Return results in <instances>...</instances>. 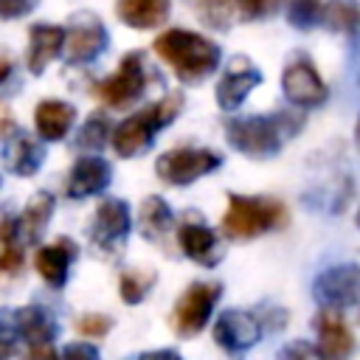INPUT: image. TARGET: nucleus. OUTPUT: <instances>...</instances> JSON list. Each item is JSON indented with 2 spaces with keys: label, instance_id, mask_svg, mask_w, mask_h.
Wrapping results in <instances>:
<instances>
[{
  "label": "nucleus",
  "instance_id": "nucleus-24",
  "mask_svg": "<svg viewBox=\"0 0 360 360\" xmlns=\"http://www.w3.org/2000/svg\"><path fill=\"white\" fill-rule=\"evenodd\" d=\"M321 25L360 42V3L357 0H323Z\"/></svg>",
  "mask_w": 360,
  "mask_h": 360
},
{
  "label": "nucleus",
  "instance_id": "nucleus-14",
  "mask_svg": "<svg viewBox=\"0 0 360 360\" xmlns=\"http://www.w3.org/2000/svg\"><path fill=\"white\" fill-rule=\"evenodd\" d=\"M177 242H180V250H183L191 262H197V264H202V267H214V264H219L222 256H225V248L219 245L217 233L205 225V219H194V214L180 222V228H177Z\"/></svg>",
  "mask_w": 360,
  "mask_h": 360
},
{
  "label": "nucleus",
  "instance_id": "nucleus-35",
  "mask_svg": "<svg viewBox=\"0 0 360 360\" xmlns=\"http://www.w3.org/2000/svg\"><path fill=\"white\" fill-rule=\"evenodd\" d=\"M278 354H281V357H321L318 346H312V343H304V340H295V343L284 346Z\"/></svg>",
  "mask_w": 360,
  "mask_h": 360
},
{
  "label": "nucleus",
  "instance_id": "nucleus-8",
  "mask_svg": "<svg viewBox=\"0 0 360 360\" xmlns=\"http://www.w3.org/2000/svg\"><path fill=\"white\" fill-rule=\"evenodd\" d=\"M281 90H284V98L298 110H315V107L326 104V98H329L326 82L315 70L312 59L304 53H298L287 62V68L281 73Z\"/></svg>",
  "mask_w": 360,
  "mask_h": 360
},
{
  "label": "nucleus",
  "instance_id": "nucleus-1",
  "mask_svg": "<svg viewBox=\"0 0 360 360\" xmlns=\"http://www.w3.org/2000/svg\"><path fill=\"white\" fill-rule=\"evenodd\" d=\"M155 53L186 84H197L208 79L219 68V59H222V51L214 39L194 34V31H183V28L163 31L155 39Z\"/></svg>",
  "mask_w": 360,
  "mask_h": 360
},
{
  "label": "nucleus",
  "instance_id": "nucleus-12",
  "mask_svg": "<svg viewBox=\"0 0 360 360\" xmlns=\"http://www.w3.org/2000/svg\"><path fill=\"white\" fill-rule=\"evenodd\" d=\"M259 338H262V321L242 309H225V312H219V318L214 323L217 346L231 354H242V352L253 349L259 343Z\"/></svg>",
  "mask_w": 360,
  "mask_h": 360
},
{
  "label": "nucleus",
  "instance_id": "nucleus-23",
  "mask_svg": "<svg viewBox=\"0 0 360 360\" xmlns=\"http://www.w3.org/2000/svg\"><path fill=\"white\" fill-rule=\"evenodd\" d=\"M53 194L51 191H37L28 202H25V208H22V214H20V219H17V225H20V236L28 242V245H39V239H42V233H45V228H48V219H51V214H53Z\"/></svg>",
  "mask_w": 360,
  "mask_h": 360
},
{
  "label": "nucleus",
  "instance_id": "nucleus-25",
  "mask_svg": "<svg viewBox=\"0 0 360 360\" xmlns=\"http://www.w3.org/2000/svg\"><path fill=\"white\" fill-rule=\"evenodd\" d=\"M172 228H174V214H172V208L166 205V200H163V197H146V200L141 202V208H138V231H141L146 239L158 242V239H163Z\"/></svg>",
  "mask_w": 360,
  "mask_h": 360
},
{
  "label": "nucleus",
  "instance_id": "nucleus-13",
  "mask_svg": "<svg viewBox=\"0 0 360 360\" xmlns=\"http://www.w3.org/2000/svg\"><path fill=\"white\" fill-rule=\"evenodd\" d=\"M262 84V70L253 68L248 59L236 56L231 59V68L222 73V79L217 82V104L225 112H233L242 107V101Z\"/></svg>",
  "mask_w": 360,
  "mask_h": 360
},
{
  "label": "nucleus",
  "instance_id": "nucleus-9",
  "mask_svg": "<svg viewBox=\"0 0 360 360\" xmlns=\"http://www.w3.org/2000/svg\"><path fill=\"white\" fill-rule=\"evenodd\" d=\"M132 231V211L121 197H107L98 202L93 222L87 228V236L93 242V248H98L101 253L112 256L124 248L127 236Z\"/></svg>",
  "mask_w": 360,
  "mask_h": 360
},
{
  "label": "nucleus",
  "instance_id": "nucleus-41",
  "mask_svg": "<svg viewBox=\"0 0 360 360\" xmlns=\"http://www.w3.org/2000/svg\"><path fill=\"white\" fill-rule=\"evenodd\" d=\"M0 183H3V180H0Z\"/></svg>",
  "mask_w": 360,
  "mask_h": 360
},
{
  "label": "nucleus",
  "instance_id": "nucleus-42",
  "mask_svg": "<svg viewBox=\"0 0 360 360\" xmlns=\"http://www.w3.org/2000/svg\"><path fill=\"white\" fill-rule=\"evenodd\" d=\"M357 321H360V318H357Z\"/></svg>",
  "mask_w": 360,
  "mask_h": 360
},
{
  "label": "nucleus",
  "instance_id": "nucleus-15",
  "mask_svg": "<svg viewBox=\"0 0 360 360\" xmlns=\"http://www.w3.org/2000/svg\"><path fill=\"white\" fill-rule=\"evenodd\" d=\"M110 180H112V166L104 158H98L96 152L93 155L87 152L84 158H79L73 163V169L68 174V183H65V194L70 200H84V197H93V194L104 191L110 186Z\"/></svg>",
  "mask_w": 360,
  "mask_h": 360
},
{
  "label": "nucleus",
  "instance_id": "nucleus-16",
  "mask_svg": "<svg viewBox=\"0 0 360 360\" xmlns=\"http://www.w3.org/2000/svg\"><path fill=\"white\" fill-rule=\"evenodd\" d=\"M312 326H315V335H318V352L321 357H329V360H340V357H349L354 352V338L346 326V321L340 318L338 309H323L312 318Z\"/></svg>",
  "mask_w": 360,
  "mask_h": 360
},
{
  "label": "nucleus",
  "instance_id": "nucleus-31",
  "mask_svg": "<svg viewBox=\"0 0 360 360\" xmlns=\"http://www.w3.org/2000/svg\"><path fill=\"white\" fill-rule=\"evenodd\" d=\"M112 329V321L107 315H98V312H90V315H82L76 321V332L82 338H101Z\"/></svg>",
  "mask_w": 360,
  "mask_h": 360
},
{
  "label": "nucleus",
  "instance_id": "nucleus-5",
  "mask_svg": "<svg viewBox=\"0 0 360 360\" xmlns=\"http://www.w3.org/2000/svg\"><path fill=\"white\" fill-rule=\"evenodd\" d=\"M222 295L219 281H194L186 287V292L177 298L172 309V329L180 338H194L197 332L205 329V323L214 315V307Z\"/></svg>",
  "mask_w": 360,
  "mask_h": 360
},
{
  "label": "nucleus",
  "instance_id": "nucleus-19",
  "mask_svg": "<svg viewBox=\"0 0 360 360\" xmlns=\"http://www.w3.org/2000/svg\"><path fill=\"white\" fill-rule=\"evenodd\" d=\"M76 256H79V248H76V242L73 239H68V236H59L53 245H42L39 250H37V270H39V276L51 284V287H65V281H68V273H70V264L76 262Z\"/></svg>",
  "mask_w": 360,
  "mask_h": 360
},
{
  "label": "nucleus",
  "instance_id": "nucleus-33",
  "mask_svg": "<svg viewBox=\"0 0 360 360\" xmlns=\"http://www.w3.org/2000/svg\"><path fill=\"white\" fill-rule=\"evenodd\" d=\"M39 6V0H0V20H17L31 14Z\"/></svg>",
  "mask_w": 360,
  "mask_h": 360
},
{
  "label": "nucleus",
  "instance_id": "nucleus-37",
  "mask_svg": "<svg viewBox=\"0 0 360 360\" xmlns=\"http://www.w3.org/2000/svg\"><path fill=\"white\" fill-rule=\"evenodd\" d=\"M11 68H14V65H11V56H8L6 51H0V84L11 76Z\"/></svg>",
  "mask_w": 360,
  "mask_h": 360
},
{
  "label": "nucleus",
  "instance_id": "nucleus-38",
  "mask_svg": "<svg viewBox=\"0 0 360 360\" xmlns=\"http://www.w3.org/2000/svg\"><path fill=\"white\" fill-rule=\"evenodd\" d=\"M141 357H177V352H143Z\"/></svg>",
  "mask_w": 360,
  "mask_h": 360
},
{
  "label": "nucleus",
  "instance_id": "nucleus-7",
  "mask_svg": "<svg viewBox=\"0 0 360 360\" xmlns=\"http://www.w3.org/2000/svg\"><path fill=\"white\" fill-rule=\"evenodd\" d=\"M222 166V155L214 149H194V146H183V149H169L158 158L155 172L166 186H191L194 180H200L202 174L214 172Z\"/></svg>",
  "mask_w": 360,
  "mask_h": 360
},
{
  "label": "nucleus",
  "instance_id": "nucleus-27",
  "mask_svg": "<svg viewBox=\"0 0 360 360\" xmlns=\"http://www.w3.org/2000/svg\"><path fill=\"white\" fill-rule=\"evenodd\" d=\"M186 3L208 28H217V31H225L236 14L233 0H186Z\"/></svg>",
  "mask_w": 360,
  "mask_h": 360
},
{
  "label": "nucleus",
  "instance_id": "nucleus-18",
  "mask_svg": "<svg viewBox=\"0 0 360 360\" xmlns=\"http://www.w3.org/2000/svg\"><path fill=\"white\" fill-rule=\"evenodd\" d=\"M45 160V149L39 141L28 138L25 132L20 129H11V135H6V143H3V163L11 174H20V177H31L39 172Z\"/></svg>",
  "mask_w": 360,
  "mask_h": 360
},
{
  "label": "nucleus",
  "instance_id": "nucleus-2",
  "mask_svg": "<svg viewBox=\"0 0 360 360\" xmlns=\"http://www.w3.org/2000/svg\"><path fill=\"white\" fill-rule=\"evenodd\" d=\"M301 127H304V115H292V112L248 115V118H231L225 124V138L236 152L264 160L278 155L284 141L292 138Z\"/></svg>",
  "mask_w": 360,
  "mask_h": 360
},
{
  "label": "nucleus",
  "instance_id": "nucleus-22",
  "mask_svg": "<svg viewBox=\"0 0 360 360\" xmlns=\"http://www.w3.org/2000/svg\"><path fill=\"white\" fill-rule=\"evenodd\" d=\"M172 0H115V14L124 25L149 31L169 20Z\"/></svg>",
  "mask_w": 360,
  "mask_h": 360
},
{
  "label": "nucleus",
  "instance_id": "nucleus-11",
  "mask_svg": "<svg viewBox=\"0 0 360 360\" xmlns=\"http://www.w3.org/2000/svg\"><path fill=\"white\" fill-rule=\"evenodd\" d=\"M146 65H143V53L141 51H129L121 56V65L112 76H107L104 82H98L96 96L110 104V107H129L135 98L143 96L146 90Z\"/></svg>",
  "mask_w": 360,
  "mask_h": 360
},
{
  "label": "nucleus",
  "instance_id": "nucleus-39",
  "mask_svg": "<svg viewBox=\"0 0 360 360\" xmlns=\"http://www.w3.org/2000/svg\"><path fill=\"white\" fill-rule=\"evenodd\" d=\"M354 143L360 146V115H357V124H354Z\"/></svg>",
  "mask_w": 360,
  "mask_h": 360
},
{
  "label": "nucleus",
  "instance_id": "nucleus-40",
  "mask_svg": "<svg viewBox=\"0 0 360 360\" xmlns=\"http://www.w3.org/2000/svg\"><path fill=\"white\" fill-rule=\"evenodd\" d=\"M354 225L360 228V208H357V214H354Z\"/></svg>",
  "mask_w": 360,
  "mask_h": 360
},
{
  "label": "nucleus",
  "instance_id": "nucleus-6",
  "mask_svg": "<svg viewBox=\"0 0 360 360\" xmlns=\"http://www.w3.org/2000/svg\"><path fill=\"white\" fill-rule=\"evenodd\" d=\"M110 45V34L104 28V22L90 14V11H76L70 20H68V28H65V59L68 65H90L96 62Z\"/></svg>",
  "mask_w": 360,
  "mask_h": 360
},
{
  "label": "nucleus",
  "instance_id": "nucleus-21",
  "mask_svg": "<svg viewBox=\"0 0 360 360\" xmlns=\"http://www.w3.org/2000/svg\"><path fill=\"white\" fill-rule=\"evenodd\" d=\"M76 121V107L59 98H45L34 110V127L42 141H62Z\"/></svg>",
  "mask_w": 360,
  "mask_h": 360
},
{
  "label": "nucleus",
  "instance_id": "nucleus-4",
  "mask_svg": "<svg viewBox=\"0 0 360 360\" xmlns=\"http://www.w3.org/2000/svg\"><path fill=\"white\" fill-rule=\"evenodd\" d=\"M290 222V211L276 197L262 194H228V211L222 217V233L228 239H256L267 231H281Z\"/></svg>",
  "mask_w": 360,
  "mask_h": 360
},
{
  "label": "nucleus",
  "instance_id": "nucleus-17",
  "mask_svg": "<svg viewBox=\"0 0 360 360\" xmlns=\"http://www.w3.org/2000/svg\"><path fill=\"white\" fill-rule=\"evenodd\" d=\"M11 321L20 332V338L28 343V349L31 346H51L59 338V321L48 307L28 304V307L17 309Z\"/></svg>",
  "mask_w": 360,
  "mask_h": 360
},
{
  "label": "nucleus",
  "instance_id": "nucleus-20",
  "mask_svg": "<svg viewBox=\"0 0 360 360\" xmlns=\"http://www.w3.org/2000/svg\"><path fill=\"white\" fill-rule=\"evenodd\" d=\"M65 48V28L59 25H31V37H28V70L34 76H39Z\"/></svg>",
  "mask_w": 360,
  "mask_h": 360
},
{
  "label": "nucleus",
  "instance_id": "nucleus-32",
  "mask_svg": "<svg viewBox=\"0 0 360 360\" xmlns=\"http://www.w3.org/2000/svg\"><path fill=\"white\" fill-rule=\"evenodd\" d=\"M233 3H236V11L248 20H262L278 8V0H233Z\"/></svg>",
  "mask_w": 360,
  "mask_h": 360
},
{
  "label": "nucleus",
  "instance_id": "nucleus-36",
  "mask_svg": "<svg viewBox=\"0 0 360 360\" xmlns=\"http://www.w3.org/2000/svg\"><path fill=\"white\" fill-rule=\"evenodd\" d=\"M62 354L65 357H87V360H96L98 357V349L90 346V343H70V346H65Z\"/></svg>",
  "mask_w": 360,
  "mask_h": 360
},
{
  "label": "nucleus",
  "instance_id": "nucleus-30",
  "mask_svg": "<svg viewBox=\"0 0 360 360\" xmlns=\"http://www.w3.org/2000/svg\"><path fill=\"white\" fill-rule=\"evenodd\" d=\"M323 0H290L287 6V22L295 31H312L321 22Z\"/></svg>",
  "mask_w": 360,
  "mask_h": 360
},
{
  "label": "nucleus",
  "instance_id": "nucleus-28",
  "mask_svg": "<svg viewBox=\"0 0 360 360\" xmlns=\"http://www.w3.org/2000/svg\"><path fill=\"white\" fill-rule=\"evenodd\" d=\"M110 138H112V124H110V118H107L104 112H96V115H90V118L82 124V129H79V135H76V146L84 149V152H98V149H104V146L110 143Z\"/></svg>",
  "mask_w": 360,
  "mask_h": 360
},
{
  "label": "nucleus",
  "instance_id": "nucleus-3",
  "mask_svg": "<svg viewBox=\"0 0 360 360\" xmlns=\"http://www.w3.org/2000/svg\"><path fill=\"white\" fill-rule=\"evenodd\" d=\"M183 93L180 90H172L166 93L160 101H152L146 104L141 112L124 118L115 129H112V149L118 158H138L143 152L152 149V141H155V132L169 127L180 110H183Z\"/></svg>",
  "mask_w": 360,
  "mask_h": 360
},
{
  "label": "nucleus",
  "instance_id": "nucleus-10",
  "mask_svg": "<svg viewBox=\"0 0 360 360\" xmlns=\"http://www.w3.org/2000/svg\"><path fill=\"white\" fill-rule=\"evenodd\" d=\"M312 298L323 309H349L360 304V264L343 262L326 267L315 281H312Z\"/></svg>",
  "mask_w": 360,
  "mask_h": 360
},
{
  "label": "nucleus",
  "instance_id": "nucleus-34",
  "mask_svg": "<svg viewBox=\"0 0 360 360\" xmlns=\"http://www.w3.org/2000/svg\"><path fill=\"white\" fill-rule=\"evenodd\" d=\"M17 338H20V332H17L14 321L8 323V321L0 318V357H6V354L14 352V340H17Z\"/></svg>",
  "mask_w": 360,
  "mask_h": 360
},
{
  "label": "nucleus",
  "instance_id": "nucleus-29",
  "mask_svg": "<svg viewBox=\"0 0 360 360\" xmlns=\"http://www.w3.org/2000/svg\"><path fill=\"white\" fill-rule=\"evenodd\" d=\"M155 281H158V273H152V270H127V273H121V281H118L121 301L124 304H141L146 298V292L155 287Z\"/></svg>",
  "mask_w": 360,
  "mask_h": 360
},
{
  "label": "nucleus",
  "instance_id": "nucleus-26",
  "mask_svg": "<svg viewBox=\"0 0 360 360\" xmlns=\"http://www.w3.org/2000/svg\"><path fill=\"white\" fill-rule=\"evenodd\" d=\"M22 262H25V253H22L20 225L14 217H3L0 219V273L17 276L22 270Z\"/></svg>",
  "mask_w": 360,
  "mask_h": 360
}]
</instances>
